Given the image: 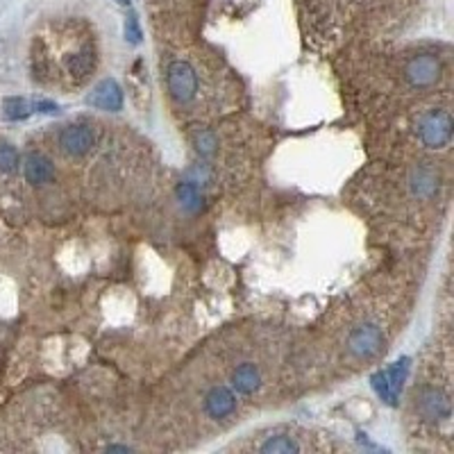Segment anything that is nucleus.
Masks as SVG:
<instances>
[{"mask_svg":"<svg viewBox=\"0 0 454 454\" xmlns=\"http://www.w3.org/2000/svg\"><path fill=\"white\" fill-rule=\"evenodd\" d=\"M255 450L263 454H293V452H302L304 446L298 443L295 436H291L289 431H273L270 436H263V441L257 443Z\"/></svg>","mask_w":454,"mask_h":454,"instance_id":"nucleus-10","label":"nucleus"},{"mask_svg":"<svg viewBox=\"0 0 454 454\" xmlns=\"http://www.w3.org/2000/svg\"><path fill=\"white\" fill-rule=\"evenodd\" d=\"M166 87L171 98L179 104H186L198 93V73L186 59H175L166 68Z\"/></svg>","mask_w":454,"mask_h":454,"instance_id":"nucleus-2","label":"nucleus"},{"mask_svg":"<svg viewBox=\"0 0 454 454\" xmlns=\"http://www.w3.org/2000/svg\"><path fill=\"white\" fill-rule=\"evenodd\" d=\"M35 109L37 112H44V114H57L59 112V107L55 102H48V100H37L35 102Z\"/></svg>","mask_w":454,"mask_h":454,"instance_id":"nucleus-21","label":"nucleus"},{"mask_svg":"<svg viewBox=\"0 0 454 454\" xmlns=\"http://www.w3.org/2000/svg\"><path fill=\"white\" fill-rule=\"evenodd\" d=\"M373 388L377 390V395L384 400L386 405H398V393L393 388H390V384H388V379H386V373L382 371V373H377V375H373Z\"/></svg>","mask_w":454,"mask_h":454,"instance_id":"nucleus-17","label":"nucleus"},{"mask_svg":"<svg viewBox=\"0 0 454 454\" xmlns=\"http://www.w3.org/2000/svg\"><path fill=\"white\" fill-rule=\"evenodd\" d=\"M405 80L414 89H429L441 80L443 64L434 52H416L405 61Z\"/></svg>","mask_w":454,"mask_h":454,"instance_id":"nucleus-1","label":"nucleus"},{"mask_svg":"<svg viewBox=\"0 0 454 454\" xmlns=\"http://www.w3.org/2000/svg\"><path fill=\"white\" fill-rule=\"evenodd\" d=\"M384 347V334L377 325L364 323L347 336V352L357 359H371Z\"/></svg>","mask_w":454,"mask_h":454,"instance_id":"nucleus-5","label":"nucleus"},{"mask_svg":"<svg viewBox=\"0 0 454 454\" xmlns=\"http://www.w3.org/2000/svg\"><path fill=\"white\" fill-rule=\"evenodd\" d=\"M416 407L420 411V416L429 422H450L452 418V402L450 395L441 386H420L416 395Z\"/></svg>","mask_w":454,"mask_h":454,"instance_id":"nucleus-3","label":"nucleus"},{"mask_svg":"<svg viewBox=\"0 0 454 454\" xmlns=\"http://www.w3.org/2000/svg\"><path fill=\"white\" fill-rule=\"evenodd\" d=\"M93 141H96V136H93V132L87 128V125H68V128H64L59 134L61 150L71 157L87 155L91 150Z\"/></svg>","mask_w":454,"mask_h":454,"instance_id":"nucleus-7","label":"nucleus"},{"mask_svg":"<svg viewBox=\"0 0 454 454\" xmlns=\"http://www.w3.org/2000/svg\"><path fill=\"white\" fill-rule=\"evenodd\" d=\"M418 136L427 148H443L452 139V116L450 112L434 109L425 114L418 123Z\"/></svg>","mask_w":454,"mask_h":454,"instance_id":"nucleus-4","label":"nucleus"},{"mask_svg":"<svg viewBox=\"0 0 454 454\" xmlns=\"http://www.w3.org/2000/svg\"><path fill=\"white\" fill-rule=\"evenodd\" d=\"M177 200L189 211H198L200 207H203V196H200V189H198L196 182H191V179H186V182H182L177 186Z\"/></svg>","mask_w":454,"mask_h":454,"instance_id":"nucleus-14","label":"nucleus"},{"mask_svg":"<svg viewBox=\"0 0 454 454\" xmlns=\"http://www.w3.org/2000/svg\"><path fill=\"white\" fill-rule=\"evenodd\" d=\"M107 450H109V452H128L130 448H128V446H109Z\"/></svg>","mask_w":454,"mask_h":454,"instance_id":"nucleus-22","label":"nucleus"},{"mask_svg":"<svg viewBox=\"0 0 454 454\" xmlns=\"http://www.w3.org/2000/svg\"><path fill=\"white\" fill-rule=\"evenodd\" d=\"M384 373H386V379H388L390 388H393L395 393H400V388H402L405 379H407V373H409V359H400V362H395L390 368H386Z\"/></svg>","mask_w":454,"mask_h":454,"instance_id":"nucleus-16","label":"nucleus"},{"mask_svg":"<svg viewBox=\"0 0 454 454\" xmlns=\"http://www.w3.org/2000/svg\"><path fill=\"white\" fill-rule=\"evenodd\" d=\"M119 5H130V0H116Z\"/></svg>","mask_w":454,"mask_h":454,"instance_id":"nucleus-23","label":"nucleus"},{"mask_svg":"<svg viewBox=\"0 0 454 454\" xmlns=\"http://www.w3.org/2000/svg\"><path fill=\"white\" fill-rule=\"evenodd\" d=\"M18 168V153L14 145L0 143V173H14Z\"/></svg>","mask_w":454,"mask_h":454,"instance_id":"nucleus-19","label":"nucleus"},{"mask_svg":"<svg viewBox=\"0 0 454 454\" xmlns=\"http://www.w3.org/2000/svg\"><path fill=\"white\" fill-rule=\"evenodd\" d=\"M87 102L96 109H104V112H119L123 107V91L114 80H102L98 82L93 91L89 93Z\"/></svg>","mask_w":454,"mask_h":454,"instance_id":"nucleus-8","label":"nucleus"},{"mask_svg":"<svg viewBox=\"0 0 454 454\" xmlns=\"http://www.w3.org/2000/svg\"><path fill=\"white\" fill-rule=\"evenodd\" d=\"M237 409V395L232 393L225 386H214L209 388V393L205 395V414L214 420H223L227 416L234 414Z\"/></svg>","mask_w":454,"mask_h":454,"instance_id":"nucleus-9","label":"nucleus"},{"mask_svg":"<svg viewBox=\"0 0 454 454\" xmlns=\"http://www.w3.org/2000/svg\"><path fill=\"white\" fill-rule=\"evenodd\" d=\"M25 179L30 184H46L55 177V171H52V164L48 157L39 155V153H30L25 157Z\"/></svg>","mask_w":454,"mask_h":454,"instance_id":"nucleus-12","label":"nucleus"},{"mask_svg":"<svg viewBox=\"0 0 454 454\" xmlns=\"http://www.w3.org/2000/svg\"><path fill=\"white\" fill-rule=\"evenodd\" d=\"M96 64H98V55H96V48H93L91 41L82 44L78 50L68 52L64 57V68L76 82L87 80L93 73V68H96Z\"/></svg>","mask_w":454,"mask_h":454,"instance_id":"nucleus-6","label":"nucleus"},{"mask_svg":"<svg viewBox=\"0 0 454 454\" xmlns=\"http://www.w3.org/2000/svg\"><path fill=\"white\" fill-rule=\"evenodd\" d=\"M411 191L418 198H431L436 193V175L429 168H416L409 177Z\"/></svg>","mask_w":454,"mask_h":454,"instance_id":"nucleus-13","label":"nucleus"},{"mask_svg":"<svg viewBox=\"0 0 454 454\" xmlns=\"http://www.w3.org/2000/svg\"><path fill=\"white\" fill-rule=\"evenodd\" d=\"M216 148H218V139H216V134L214 132H209V130H200L196 134V150L203 155V157H211L216 153Z\"/></svg>","mask_w":454,"mask_h":454,"instance_id":"nucleus-18","label":"nucleus"},{"mask_svg":"<svg viewBox=\"0 0 454 454\" xmlns=\"http://www.w3.org/2000/svg\"><path fill=\"white\" fill-rule=\"evenodd\" d=\"M32 107L25 98H5L3 100V116L7 121H20V119H28Z\"/></svg>","mask_w":454,"mask_h":454,"instance_id":"nucleus-15","label":"nucleus"},{"mask_svg":"<svg viewBox=\"0 0 454 454\" xmlns=\"http://www.w3.org/2000/svg\"><path fill=\"white\" fill-rule=\"evenodd\" d=\"M232 386H234L241 395H252L261 386V371L250 362L237 366L234 373H232Z\"/></svg>","mask_w":454,"mask_h":454,"instance_id":"nucleus-11","label":"nucleus"},{"mask_svg":"<svg viewBox=\"0 0 454 454\" xmlns=\"http://www.w3.org/2000/svg\"><path fill=\"white\" fill-rule=\"evenodd\" d=\"M125 37H128L132 44H139V41H141V30H139V25H136L134 16H130L128 23H125Z\"/></svg>","mask_w":454,"mask_h":454,"instance_id":"nucleus-20","label":"nucleus"}]
</instances>
